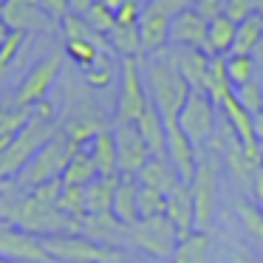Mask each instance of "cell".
<instances>
[{"instance_id": "6da1fadb", "label": "cell", "mask_w": 263, "mask_h": 263, "mask_svg": "<svg viewBox=\"0 0 263 263\" xmlns=\"http://www.w3.org/2000/svg\"><path fill=\"white\" fill-rule=\"evenodd\" d=\"M142 71H144V85H147V93H150V105L164 116V122L178 119V114H181L184 102L190 99L193 88L178 74L176 63L167 57V51H161V54L147 57Z\"/></svg>"}, {"instance_id": "7a4b0ae2", "label": "cell", "mask_w": 263, "mask_h": 263, "mask_svg": "<svg viewBox=\"0 0 263 263\" xmlns=\"http://www.w3.org/2000/svg\"><path fill=\"white\" fill-rule=\"evenodd\" d=\"M57 119H43L29 110V122L20 127V133L9 142V147L0 153V184L3 181H17L23 167L34 159V153L57 133Z\"/></svg>"}, {"instance_id": "3957f363", "label": "cell", "mask_w": 263, "mask_h": 263, "mask_svg": "<svg viewBox=\"0 0 263 263\" xmlns=\"http://www.w3.org/2000/svg\"><path fill=\"white\" fill-rule=\"evenodd\" d=\"M77 150H80V147H74V144H71L68 139H65L63 133L57 130V133H54V136L34 153V159H31L29 164L23 167V173L17 176V184L31 193V190L43 187L46 181L63 178L65 167H68L71 156H74Z\"/></svg>"}, {"instance_id": "277c9868", "label": "cell", "mask_w": 263, "mask_h": 263, "mask_svg": "<svg viewBox=\"0 0 263 263\" xmlns=\"http://www.w3.org/2000/svg\"><path fill=\"white\" fill-rule=\"evenodd\" d=\"M43 246L54 263H119L125 257L122 249L97 243L82 232L48 235V238H43Z\"/></svg>"}, {"instance_id": "5b68a950", "label": "cell", "mask_w": 263, "mask_h": 263, "mask_svg": "<svg viewBox=\"0 0 263 263\" xmlns=\"http://www.w3.org/2000/svg\"><path fill=\"white\" fill-rule=\"evenodd\" d=\"M190 193H193L195 229L212 232V223H215V215H218V193H221L215 153H204V150H201L198 170H195L193 181H190Z\"/></svg>"}, {"instance_id": "8992f818", "label": "cell", "mask_w": 263, "mask_h": 263, "mask_svg": "<svg viewBox=\"0 0 263 263\" xmlns=\"http://www.w3.org/2000/svg\"><path fill=\"white\" fill-rule=\"evenodd\" d=\"M150 108V93L144 85V71L139 57H122L119 65V97H116L114 125L136 122Z\"/></svg>"}, {"instance_id": "52a82bcc", "label": "cell", "mask_w": 263, "mask_h": 263, "mask_svg": "<svg viewBox=\"0 0 263 263\" xmlns=\"http://www.w3.org/2000/svg\"><path fill=\"white\" fill-rule=\"evenodd\" d=\"M127 243L133 249L144 252L150 260H161L167 263L178 243V232L173 227V221L167 215H156V218H142L139 223L127 227Z\"/></svg>"}, {"instance_id": "ba28073f", "label": "cell", "mask_w": 263, "mask_h": 263, "mask_svg": "<svg viewBox=\"0 0 263 263\" xmlns=\"http://www.w3.org/2000/svg\"><path fill=\"white\" fill-rule=\"evenodd\" d=\"M218 114H221V108H218L206 93L193 91L190 99L184 102V108H181V114H178L176 122H178V127L187 133L190 142L198 150H204L206 144H210L215 127H218Z\"/></svg>"}, {"instance_id": "9c48e42d", "label": "cell", "mask_w": 263, "mask_h": 263, "mask_svg": "<svg viewBox=\"0 0 263 263\" xmlns=\"http://www.w3.org/2000/svg\"><path fill=\"white\" fill-rule=\"evenodd\" d=\"M65 63V51H51L48 57H43L29 74L23 77L17 93H14V105L23 110H29L31 105H37L40 99H48V91L54 88L60 71H63Z\"/></svg>"}, {"instance_id": "30bf717a", "label": "cell", "mask_w": 263, "mask_h": 263, "mask_svg": "<svg viewBox=\"0 0 263 263\" xmlns=\"http://www.w3.org/2000/svg\"><path fill=\"white\" fill-rule=\"evenodd\" d=\"M0 257L12 263H54L43 246V238L14 223H0Z\"/></svg>"}, {"instance_id": "8fae6325", "label": "cell", "mask_w": 263, "mask_h": 263, "mask_svg": "<svg viewBox=\"0 0 263 263\" xmlns=\"http://www.w3.org/2000/svg\"><path fill=\"white\" fill-rule=\"evenodd\" d=\"M116 139V156H119V176H139L144 164L150 161V150L139 133L136 122L127 125H114Z\"/></svg>"}, {"instance_id": "7c38bea8", "label": "cell", "mask_w": 263, "mask_h": 263, "mask_svg": "<svg viewBox=\"0 0 263 263\" xmlns=\"http://www.w3.org/2000/svg\"><path fill=\"white\" fill-rule=\"evenodd\" d=\"M0 20L6 23L9 31H23V34L43 31L51 26V17L40 0H6L0 6Z\"/></svg>"}, {"instance_id": "4fadbf2b", "label": "cell", "mask_w": 263, "mask_h": 263, "mask_svg": "<svg viewBox=\"0 0 263 263\" xmlns=\"http://www.w3.org/2000/svg\"><path fill=\"white\" fill-rule=\"evenodd\" d=\"M167 159H170V164L176 167V173L181 176L184 184L193 181L195 170H198V156L201 150L195 147L193 142L187 139V133L178 127V122H167Z\"/></svg>"}, {"instance_id": "5bb4252c", "label": "cell", "mask_w": 263, "mask_h": 263, "mask_svg": "<svg viewBox=\"0 0 263 263\" xmlns=\"http://www.w3.org/2000/svg\"><path fill=\"white\" fill-rule=\"evenodd\" d=\"M170 14L159 12V9L142 6V17H139V37H142V54L153 57V54H161L167 46H170Z\"/></svg>"}, {"instance_id": "9a60e30c", "label": "cell", "mask_w": 263, "mask_h": 263, "mask_svg": "<svg viewBox=\"0 0 263 263\" xmlns=\"http://www.w3.org/2000/svg\"><path fill=\"white\" fill-rule=\"evenodd\" d=\"M206 29L210 20H204L195 9H184L170 20V46L176 48H206Z\"/></svg>"}, {"instance_id": "2e32d148", "label": "cell", "mask_w": 263, "mask_h": 263, "mask_svg": "<svg viewBox=\"0 0 263 263\" xmlns=\"http://www.w3.org/2000/svg\"><path fill=\"white\" fill-rule=\"evenodd\" d=\"M167 57L176 63L178 74L187 80V85L193 88V91L204 93L206 74H210V63H212L210 54L201 51V48H176V46H170L167 48Z\"/></svg>"}, {"instance_id": "e0dca14e", "label": "cell", "mask_w": 263, "mask_h": 263, "mask_svg": "<svg viewBox=\"0 0 263 263\" xmlns=\"http://www.w3.org/2000/svg\"><path fill=\"white\" fill-rule=\"evenodd\" d=\"M80 232L85 235V238L97 240V243L114 246V249H119L122 243H127V227L116 221L114 212L85 215V218H82V229H80Z\"/></svg>"}, {"instance_id": "ac0fdd59", "label": "cell", "mask_w": 263, "mask_h": 263, "mask_svg": "<svg viewBox=\"0 0 263 263\" xmlns=\"http://www.w3.org/2000/svg\"><path fill=\"white\" fill-rule=\"evenodd\" d=\"M136 181L142 184V187H153V190H159V193H164V195H170L178 184H184L167 156H150V161L139 170Z\"/></svg>"}, {"instance_id": "d6986e66", "label": "cell", "mask_w": 263, "mask_h": 263, "mask_svg": "<svg viewBox=\"0 0 263 263\" xmlns=\"http://www.w3.org/2000/svg\"><path fill=\"white\" fill-rule=\"evenodd\" d=\"M221 116L229 122V127L235 130V136L243 147H260V139L255 133V116L235 99V93L221 102Z\"/></svg>"}, {"instance_id": "ffe728a7", "label": "cell", "mask_w": 263, "mask_h": 263, "mask_svg": "<svg viewBox=\"0 0 263 263\" xmlns=\"http://www.w3.org/2000/svg\"><path fill=\"white\" fill-rule=\"evenodd\" d=\"M167 218L173 221L178 238L195 232V210H193V193H190V184H178L170 195H167Z\"/></svg>"}, {"instance_id": "44dd1931", "label": "cell", "mask_w": 263, "mask_h": 263, "mask_svg": "<svg viewBox=\"0 0 263 263\" xmlns=\"http://www.w3.org/2000/svg\"><path fill=\"white\" fill-rule=\"evenodd\" d=\"M110 212H114V218L119 223H125V227L139 223V181H136V176H119Z\"/></svg>"}, {"instance_id": "7402d4cb", "label": "cell", "mask_w": 263, "mask_h": 263, "mask_svg": "<svg viewBox=\"0 0 263 263\" xmlns=\"http://www.w3.org/2000/svg\"><path fill=\"white\" fill-rule=\"evenodd\" d=\"M88 153H91L93 164H97V176H102V178L119 176V156H116V139H114V130H110V127L99 130L97 136L91 139Z\"/></svg>"}, {"instance_id": "603a6c76", "label": "cell", "mask_w": 263, "mask_h": 263, "mask_svg": "<svg viewBox=\"0 0 263 263\" xmlns=\"http://www.w3.org/2000/svg\"><path fill=\"white\" fill-rule=\"evenodd\" d=\"M210 252H212V232L195 229V232L178 238L167 263H210Z\"/></svg>"}, {"instance_id": "cb8c5ba5", "label": "cell", "mask_w": 263, "mask_h": 263, "mask_svg": "<svg viewBox=\"0 0 263 263\" xmlns=\"http://www.w3.org/2000/svg\"><path fill=\"white\" fill-rule=\"evenodd\" d=\"M136 127H139V133H142L144 144H147L150 156H164L167 153V122L153 105L136 119Z\"/></svg>"}, {"instance_id": "d4e9b609", "label": "cell", "mask_w": 263, "mask_h": 263, "mask_svg": "<svg viewBox=\"0 0 263 263\" xmlns=\"http://www.w3.org/2000/svg\"><path fill=\"white\" fill-rule=\"evenodd\" d=\"M235 31H238V23H232L229 17H215L210 20V29H206V48L204 51L210 57H229L235 46Z\"/></svg>"}, {"instance_id": "484cf974", "label": "cell", "mask_w": 263, "mask_h": 263, "mask_svg": "<svg viewBox=\"0 0 263 263\" xmlns=\"http://www.w3.org/2000/svg\"><path fill=\"white\" fill-rule=\"evenodd\" d=\"M238 221L243 229V238L249 240V249L263 257V212L249 198L238 201Z\"/></svg>"}, {"instance_id": "4316f807", "label": "cell", "mask_w": 263, "mask_h": 263, "mask_svg": "<svg viewBox=\"0 0 263 263\" xmlns=\"http://www.w3.org/2000/svg\"><path fill=\"white\" fill-rule=\"evenodd\" d=\"M116 178H102L97 176L91 184L85 187V215H102V212H110L114 206V193H116Z\"/></svg>"}, {"instance_id": "83f0119b", "label": "cell", "mask_w": 263, "mask_h": 263, "mask_svg": "<svg viewBox=\"0 0 263 263\" xmlns=\"http://www.w3.org/2000/svg\"><path fill=\"white\" fill-rule=\"evenodd\" d=\"M204 93L218 105V108H221L223 99L235 93L232 82H229V74H227V57H212L210 74H206V85H204Z\"/></svg>"}, {"instance_id": "f1b7e54d", "label": "cell", "mask_w": 263, "mask_h": 263, "mask_svg": "<svg viewBox=\"0 0 263 263\" xmlns=\"http://www.w3.org/2000/svg\"><path fill=\"white\" fill-rule=\"evenodd\" d=\"M93 178H97V164H93L88 147H80L74 156H71L68 167H65L63 184H68V187H88Z\"/></svg>"}, {"instance_id": "f546056e", "label": "cell", "mask_w": 263, "mask_h": 263, "mask_svg": "<svg viewBox=\"0 0 263 263\" xmlns=\"http://www.w3.org/2000/svg\"><path fill=\"white\" fill-rule=\"evenodd\" d=\"M260 40H263V17L260 14H252L243 23H238L232 54H255V48L260 46Z\"/></svg>"}, {"instance_id": "4dcf8cb0", "label": "cell", "mask_w": 263, "mask_h": 263, "mask_svg": "<svg viewBox=\"0 0 263 263\" xmlns=\"http://www.w3.org/2000/svg\"><path fill=\"white\" fill-rule=\"evenodd\" d=\"M108 43L114 51L122 57H142V37H139V23L136 26H114L108 34Z\"/></svg>"}, {"instance_id": "1f68e13d", "label": "cell", "mask_w": 263, "mask_h": 263, "mask_svg": "<svg viewBox=\"0 0 263 263\" xmlns=\"http://www.w3.org/2000/svg\"><path fill=\"white\" fill-rule=\"evenodd\" d=\"M227 74H229V82H232V88H240L246 85V82L257 80V63L252 54H229L227 57Z\"/></svg>"}, {"instance_id": "d6a6232c", "label": "cell", "mask_w": 263, "mask_h": 263, "mask_svg": "<svg viewBox=\"0 0 263 263\" xmlns=\"http://www.w3.org/2000/svg\"><path fill=\"white\" fill-rule=\"evenodd\" d=\"M29 122V110L23 108H0V153L9 147L14 136L20 133V127Z\"/></svg>"}, {"instance_id": "836d02e7", "label": "cell", "mask_w": 263, "mask_h": 263, "mask_svg": "<svg viewBox=\"0 0 263 263\" xmlns=\"http://www.w3.org/2000/svg\"><path fill=\"white\" fill-rule=\"evenodd\" d=\"M65 57L68 60H74L77 65H80L82 71L85 68H91L93 63L99 60V54H105L102 48L97 46V43H91V40H65Z\"/></svg>"}, {"instance_id": "e575fe53", "label": "cell", "mask_w": 263, "mask_h": 263, "mask_svg": "<svg viewBox=\"0 0 263 263\" xmlns=\"http://www.w3.org/2000/svg\"><path fill=\"white\" fill-rule=\"evenodd\" d=\"M110 51H105V54H99V60L91 65V68H85V82L91 88H108L110 82L116 80V65L110 63Z\"/></svg>"}, {"instance_id": "d590c367", "label": "cell", "mask_w": 263, "mask_h": 263, "mask_svg": "<svg viewBox=\"0 0 263 263\" xmlns=\"http://www.w3.org/2000/svg\"><path fill=\"white\" fill-rule=\"evenodd\" d=\"M167 212V195L153 187H142L139 184V221L142 218H156Z\"/></svg>"}, {"instance_id": "8d00e7d4", "label": "cell", "mask_w": 263, "mask_h": 263, "mask_svg": "<svg viewBox=\"0 0 263 263\" xmlns=\"http://www.w3.org/2000/svg\"><path fill=\"white\" fill-rule=\"evenodd\" d=\"M57 206L71 218H85V187H68V184H63Z\"/></svg>"}, {"instance_id": "74e56055", "label": "cell", "mask_w": 263, "mask_h": 263, "mask_svg": "<svg viewBox=\"0 0 263 263\" xmlns=\"http://www.w3.org/2000/svg\"><path fill=\"white\" fill-rule=\"evenodd\" d=\"M82 17H85L88 26H91L97 34H102V37H108L110 31H114V26H116V14L110 12L105 3H99V0L93 3L91 9H88V14H82Z\"/></svg>"}, {"instance_id": "f35d334b", "label": "cell", "mask_w": 263, "mask_h": 263, "mask_svg": "<svg viewBox=\"0 0 263 263\" xmlns=\"http://www.w3.org/2000/svg\"><path fill=\"white\" fill-rule=\"evenodd\" d=\"M235 99H238L252 116H257L263 110V82L252 80V82H246V85L235 88Z\"/></svg>"}, {"instance_id": "ab89813d", "label": "cell", "mask_w": 263, "mask_h": 263, "mask_svg": "<svg viewBox=\"0 0 263 263\" xmlns=\"http://www.w3.org/2000/svg\"><path fill=\"white\" fill-rule=\"evenodd\" d=\"M252 14H255L252 0H223V17H229L232 23H243Z\"/></svg>"}, {"instance_id": "60d3db41", "label": "cell", "mask_w": 263, "mask_h": 263, "mask_svg": "<svg viewBox=\"0 0 263 263\" xmlns=\"http://www.w3.org/2000/svg\"><path fill=\"white\" fill-rule=\"evenodd\" d=\"M144 3L153 6V9H159V12H164V14H170V17H176V14L184 12V9H193L195 0H144Z\"/></svg>"}, {"instance_id": "b9f144b4", "label": "cell", "mask_w": 263, "mask_h": 263, "mask_svg": "<svg viewBox=\"0 0 263 263\" xmlns=\"http://www.w3.org/2000/svg\"><path fill=\"white\" fill-rule=\"evenodd\" d=\"M193 9L204 20H215V17H221V14H223V0H195Z\"/></svg>"}, {"instance_id": "7bdbcfd3", "label": "cell", "mask_w": 263, "mask_h": 263, "mask_svg": "<svg viewBox=\"0 0 263 263\" xmlns=\"http://www.w3.org/2000/svg\"><path fill=\"white\" fill-rule=\"evenodd\" d=\"M40 3H43V9L48 12V17H51V20H63L65 14L71 12L68 0H40Z\"/></svg>"}, {"instance_id": "ee69618b", "label": "cell", "mask_w": 263, "mask_h": 263, "mask_svg": "<svg viewBox=\"0 0 263 263\" xmlns=\"http://www.w3.org/2000/svg\"><path fill=\"white\" fill-rule=\"evenodd\" d=\"M249 201L257 206V210L263 212V167L255 173V178H252V187H249Z\"/></svg>"}, {"instance_id": "f6af8a7d", "label": "cell", "mask_w": 263, "mask_h": 263, "mask_svg": "<svg viewBox=\"0 0 263 263\" xmlns=\"http://www.w3.org/2000/svg\"><path fill=\"white\" fill-rule=\"evenodd\" d=\"M229 263H263V257L255 255L249 246H238V249L232 252V257H229Z\"/></svg>"}, {"instance_id": "bcb514c9", "label": "cell", "mask_w": 263, "mask_h": 263, "mask_svg": "<svg viewBox=\"0 0 263 263\" xmlns=\"http://www.w3.org/2000/svg\"><path fill=\"white\" fill-rule=\"evenodd\" d=\"M93 3H97V0H68L71 14H88V9H91Z\"/></svg>"}, {"instance_id": "7dc6e473", "label": "cell", "mask_w": 263, "mask_h": 263, "mask_svg": "<svg viewBox=\"0 0 263 263\" xmlns=\"http://www.w3.org/2000/svg\"><path fill=\"white\" fill-rule=\"evenodd\" d=\"M252 57H255V63H257V71L263 74V40H260V46L255 48V54H252Z\"/></svg>"}, {"instance_id": "c3c4849f", "label": "cell", "mask_w": 263, "mask_h": 263, "mask_svg": "<svg viewBox=\"0 0 263 263\" xmlns=\"http://www.w3.org/2000/svg\"><path fill=\"white\" fill-rule=\"evenodd\" d=\"M255 133H257V139L263 142V110L255 116Z\"/></svg>"}, {"instance_id": "681fc988", "label": "cell", "mask_w": 263, "mask_h": 263, "mask_svg": "<svg viewBox=\"0 0 263 263\" xmlns=\"http://www.w3.org/2000/svg\"><path fill=\"white\" fill-rule=\"evenodd\" d=\"M119 263H156V260H150V257H122V260Z\"/></svg>"}, {"instance_id": "f907efd6", "label": "cell", "mask_w": 263, "mask_h": 263, "mask_svg": "<svg viewBox=\"0 0 263 263\" xmlns=\"http://www.w3.org/2000/svg\"><path fill=\"white\" fill-rule=\"evenodd\" d=\"M9 34H12V31H9V29H6V23L0 20V48H3V43L9 40Z\"/></svg>"}, {"instance_id": "816d5d0a", "label": "cell", "mask_w": 263, "mask_h": 263, "mask_svg": "<svg viewBox=\"0 0 263 263\" xmlns=\"http://www.w3.org/2000/svg\"><path fill=\"white\" fill-rule=\"evenodd\" d=\"M252 3H255V14H260V17H263V0H252Z\"/></svg>"}, {"instance_id": "f5cc1de1", "label": "cell", "mask_w": 263, "mask_h": 263, "mask_svg": "<svg viewBox=\"0 0 263 263\" xmlns=\"http://www.w3.org/2000/svg\"><path fill=\"white\" fill-rule=\"evenodd\" d=\"M0 263H12V260H6V257H0Z\"/></svg>"}, {"instance_id": "db71d44e", "label": "cell", "mask_w": 263, "mask_h": 263, "mask_svg": "<svg viewBox=\"0 0 263 263\" xmlns=\"http://www.w3.org/2000/svg\"><path fill=\"white\" fill-rule=\"evenodd\" d=\"M260 153H263V142H260Z\"/></svg>"}, {"instance_id": "11a10c76", "label": "cell", "mask_w": 263, "mask_h": 263, "mask_svg": "<svg viewBox=\"0 0 263 263\" xmlns=\"http://www.w3.org/2000/svg\"><path fill=\"white\" fill-rule=\"evenodd\" d=\"M3 3H6V0H0V6H3Z\"/></svg>"}]
</instances>
